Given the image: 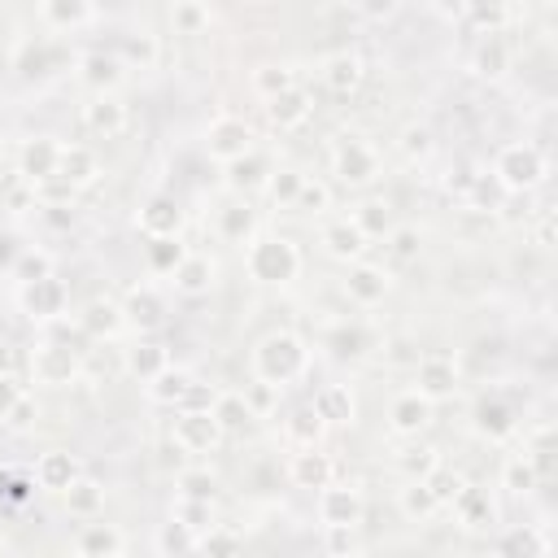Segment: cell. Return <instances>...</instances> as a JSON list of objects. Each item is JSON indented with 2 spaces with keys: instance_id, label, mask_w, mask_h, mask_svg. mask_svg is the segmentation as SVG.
Here are the masks:
<instances>
[{
  "instance_id": "1",
  "label": "cell",
  "mask_w": 558,
  "mask_h": 558,
  "mask_svg": "<svg viewBox=\"0 0 558 558\" xmlns=\"http://www.w3.org/2000/svg\"><path fill=\"white\" fill-rule=\"evenodd\" d=\"M497 179L511 192H532L541 179H545V157H541L536 144H511L497 157Z\"/></svg>"
},
{
  "instance_id": "2",
  "label": "cell",
  "mask_w": 558,
  "mask_h": 558,
  "mask_svg": "<svg viewBox=\"0 0 558 558\" xmlns=\"http://www.w3.org/2000/svg\"><path fill=\"white\" fill-rule=\"evenodd\" d=\"M502 480H506V488H511V493H523V497H528V493H536V488H541V471H536L532 458L523 454V458H515V463H506V475H502Z\"/></svg>"
},
{
  "instance_id": "3",
  "label": "cell",
  "mask_w": 558,
  "mask_h": 558,
  "mask_svg": "<svg viewBox=\"0 0 558 558\" xmlns=\"http://www.w3.org/2000/svg\"><path fill=\"white\" fill-rule=\"evenodd\" d=\"M502 550L506 554H523V558H545L550 554V536L545 532H536V528H519L502 541Z\"/></svg>"
},
{
  "instance_id": "4",
  "label": "cell",
  "mask_w": 558,
  "mask_h": 558,
  "mask_svg": "<svg viewBox=\"0 0 558 558\" xmlns=\"http://www.w3.org/2000/svg\"><path fill=\"white\" fill-rule=\"evenodd\" d=\"M480 428H484L488 436H506V432L515 428V419H511V410H506V406L484 401V406H480Z\"/></svg>"
},
{
  "instance_id": "5",
  "label": "cell",
  "mask_w": 558,
  "mask_h": 558,
  "mask_svg": "<svg viewBox=\"0 0 558 558\" xmlns=\"http://www.w3.org/2000/svg\"><path fill=\"white\" fill-rule=\"evenodd\" d=\"M463 497V515H467V528H484V523H493V502L484 493H458Z\"/></svg>"
},
{
  "instance_id": "6",
  "label": "cell",
  "mask_w": 558,
  "mask_h": 558,
  "mask_svg": "<svg viewBox=\"0 0 558 558\" xmlns=\"http://www.w3.org/2000/svg\"><path fill=\"white\" fill-rule=\"evenodd\" d=\"M475 70H480L484 79H502L506 74V48L502 44H484L480 57H475Z\"/></svg>"
},
{
  "instance_id": "7",
  "label": "cell",
  "mask_w": 558,
  "mask_h": 558,
  "mask_svg": "<svg viewBox=\"0 0 558 558\" xmlns=\"http://www.w3.org/2000/svg\"><path fill=\"white\" fill-rule=\"evenodd\" d=\"M257 271L262 275H288L292 271V253L288 249H262L257 253Z\"/></svg>"
},
{
  "instance_id": "8",
  "label": "cell",
  "mask_w": 558,
  "mask_h": 558,
  "mask_svg": "<svg viewBox=\"0 0 558 558\" xmlns=\"http://www.w3.org/2000/svg\"><path fill=\"white\" fill-rule=\"evenodd\" d=\"M471 13H475V22L488 26V31H497V26L506 22V5H502V0H475Z\"/></svg>"
},
{
  "instance_id": "9",
  "label": "cell",
  "mask_w": 558,
  "mask_h": 558,
  "mask_svg": "<svg viewBox=\"0 0 558 558\" xmlns=\"http://www.w3.org/2000/svg\"><path fill=\"white\" fill-rule=\"evenodd\" d=\"M423 384H428V392H449L454 388V367L449 362H428L423 367Z\"/></svg>"
},
{
  "instance_id": "10",
  "label": "cell",
  "mask_w": 558,
  "mask_h": 558,
  "mask_svg": "<svg viewBox=\"0 0 558 558\" xmlns=\"http://www.w3.org/2000/svg\"><path fill=\"white\" fill-rule=\"evenodd\" d=\"M327 519H332V523H353L358 519V502L344 497V493H332V497H327Z\"/></svg>"
},
{
  "instance_id": "11",
  "label": "cell",
  "mask_w": 558,
  "mask_h": 558,
  "mask_svg": "<svg viewBox=\"0 0 558 558\" xmlns=\"http://www.w3.org/2000/svg\"><path fill=\"white\" fill-rule=\"evenodd\" d=\"M423 419H428V406H423V401H401V406H397V428H401V432L423 428Z\"/></svg>"
},
{
  "instance_id": "12",
  "label": "cell",
  "mask_w": 558,
  "mask_h": 558,
  "mask_svg": "<svg viewBox=\"0 0 558 558\" xmlns=\"http://www.w3.org/2000/svg\"><path fill=\"white\" fill-rule=\"evenodd\" d=\"M70 475H74V463H65V458H48V463H44V480L53 488H65Z\"/></svg>"
},
{
  "instance_id": "13",
  "label": "cell",
  "mask_w": 558,
  "mask_h": 558,
  "mask_svg": "<svg viewBox=\"0 0 558 558\" xmlns=\"http://www.w3.org/2000/svg\"><path fill=\"white\" fill-rule=\"evenodd\" d=\"M458 493H463V480H458V475H436V484H432L436 502H454Z\"/></svg>"
},
{
  "instance_id": "14",
  "label": "cell",
  "mask_w": 558,
  "mask_h": 558,
  "mask_svg": "<svg viewBox=\"0 0 558 558\" xmlns=\"http://www.w3.org/2000/svg\"><path fill=\"white\" fill-rule=\"evenodd\" d=\"M554 240H558V214L545 209V218H541V227H536V244L541 249H554Z\"/></svg>"
},
{
  "instance_id": "15",
  "label": "cell",
  "mask_w": 558,
  "mask_h": 558,
  "mask_svg": "<svg viewBox=\"0 0 558 558\" xmlns=\"http://www.w3.org/2000/svg\"><path fill=\"white\" fill-rule=\"evenodd\" d=\"M323 415L327 419H344V415H349V397H344V392H327V397H323Z\"/></svg>"
},
{
  "instance_id": "16",
  "label": "cell",
  "mask_w": 558,
  "mask_h": 558,
  "mask_svg": "<svg viewBox=\"0 0 558 558\" xmlns=\"http://www.w3.org/2000/svg\"><path fill=\"white\" fill-rule=\"evenodd\" d=\"M406 506H410L415 515H428L432 506H436V497H432V488H415V493L406 497Z\"/></svg>"
},
{
  "instance_id": "17",
  "label": "cell",
  "mask_w": 558,
  "mask_h": 558,
  "mask_svg": "<svg viewBox=\"0 0 558 558\" xmlns=\"http://www.w3.org/2000/svg\"><path fill=\"white\" fill-rule=\"evenodd\" d=\"M96 502H101V493H96V484H79V493H74V506H79V511H92Z\"/></svg>"
},
{
  "instance_id": "18",
  "label": "cell",
  "mask_w": 558,
  "mask_h": 558,
  "mask_svg": "<svg viewBox=\"0 0 558 558\" xmlns=\"http://www.w3.org/2000/svg\"><path fill=\"white\" fill-rule=\"evenodd\" d=\"M184 432H188L192 440H209V436H214V432H209V423H205V419H188V423H184Z\"/></svg>"
},
{
  "instance_id": "19",
  "label": "cell",
  "mask_w": 558,
  "mask_h": 558,
  "mask_svg": "<svg viewBox=\"0 0 558 558\" xmlns=\"http://www.w3.org/2000/svg\"><path fill=\"white\" fill-rule=\"evenodd\" d=\"M358 292H362V297H375V292H380V275L362 271V275H358Z\"/></svg>"
},
{
  "instance_id": "20",
  "label": "cell",
  "mask_w": 558,
  "mask_h": 558,
  "mask_svg": "<svg viewBox=\"0 0 558 558\" xmlns=\"http://www.w3.org/2000/svg\"><path fill=\"white\" fill-rule=\"evenodd\" d=\"M83 545H88V550H113V545H118V541H113L109 532H92V536L83 541Z\"/></svg>"
},
{
  "instance_id": "21",
  "label": "cell",
  "mask_w": 558,
  "mask_h": 558,
  "mask_svg": "<svg viewBox=\"0 0 558 558\" xmlns=\"http://www.w3.org/2000/svg\"><path fill=\"white\" fill-rule=\"evenodd\" d=\"M323 475H327V467L319 463V458H314V463H301V480H314V484H319Z\"/></svg>"
},
{
  "instance_id": "22",
  "label": "cell",
  "mask_w": 558,
  "mask_h": 558,
  "mask_svg": "<svg viewBox=\"0 0 558 558\" xmlns=\"http://www.w3.org/2000/svg\"><path fill=\"white\" fill-rule=\"evenodd\" d=\"M65 170H70L74 179H83V175H88V157H83V153H74L70 161H65Z\"/></svg>"
},
{
  "instance_id": "23",
  "label": "cell",
  "mask_w": 558,
  "mask_h": 558,
  "mask_svg": "<svg viewBox=\"0 0 558 558\" xmlns=\"http://www.w3.org/2000/svg\"><path fill=\"white\" fill-rule=\"evenodd\" d=\"M332 240H336V249H340V253H349V249H358V236H353V232H336Z\"/></svg>"
},
{
  "instance_id": "24",
  "label": "cell",
  "mask_w": 558,
  "mask_h": 558,
  "mask_svg": "<svg viewBox=\"0 0 558 558\" xmlns=\"http://www.w3.org/2000/svg\"><path fill=\"white\" fill-rule=\"evenodd\" d=\"M353 70H358V65H353V61H349V65H344V61H340V65H336V74H332V79H336V83H353V79H358Z\"/></svg>"
},
{
  "instance_id": "25",
  "label": "cell",
  "mask_w": 558,
  "mask_h": 558,
  "mask_svg": "<svg viewBox=\"0 0 558 558\" xmlns=\"http://www.w3.org/2000/svg\"><path fill=\"white\" fill-rule=\"evenodd\" d=\"M297 113H301V101H284L275 109V118H297Z\"/></svg>"
},
{
  "instance_id": "26",
  "label": "cell",
  "mask_w": 558,
  "mask_h": 558,
  "mask_svg": "<svg viewBox=\"0 0 558 558\" xmlns=\"http://www.w3.org/2000/svg\"><path fill=\"white\" fill-rule=\"evenodd\" d=\"M153 223H157V227H166V223H170V209H166V205H157V209H153Z\"/></svg>"
},
{
  "instance_id": "27",
  "label": "cell",
  "mask_w": 558,
  "mask_h": 558,
  "mask_svg": "<svg viewBox=\"0 0 558 558\" xmlns=\"http://www.w3.org/2000/svg\"><path fill=\"white\" fill-rule=\"evenodd\" d=\"M236 140H240V131L227 127V131H223V149H236Z\"/></svg>"
},
{
  "instance_id": "28",
  "label": "cell",
  "mask_w": 558,
  "mask_h": 558,
  "mask_svg": "<svg viewBox=\"0 0 558 558\" xmlns=\"http://www.w3.org/2000/svg\"><path fill=\"white\" fill-rule=\"evenodd\" d=\"M9 397H13V388H0V410L9 406Z\"/></svg>"
},
{
  "instance_id": "29",
  "label": "cell",
  "mask_w": 558,
  "mask_h": 558,
  "mask_svg": "<svg viewBox=\"0 0 558 558\" xmlns=\"http://www.w3.org/2000/svg\"><path fill=\"white\" fill-rule=\"evenodd\" d=\"M541 5H554V0H541Z\"/></svg>"
},
{
  "instance_id": "30",
  "label": "cell",
  "mask_w": 558,
  "mask_h": 558,
  "mask_svg": "<svg viewBox=\"0 0 558 558\" xmlns=\"http://www.w3.org/2000/svg\"><path fill=\"white\" fill-rule=\"evenodd\" d=\"M0 362H5V353H0Z\"/></svg>"
}]
</instances>
